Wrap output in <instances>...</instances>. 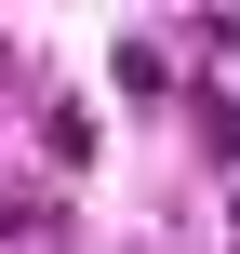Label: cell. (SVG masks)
Here are the masks:
<instances>
[{"instance_id":"obj_1","label":"cell","mask_w":240,"mask_h":254,"mask_svg":"<svg viewBox=\"0 0 240 254\" xmlns=\"http://www.w3.org/2000/svg\"><path fill=\"white\" fill-rule=\"evenodd\" d=\"M120 94H174V54L160 40H120Z\"/></svg>"}]
</instances>
